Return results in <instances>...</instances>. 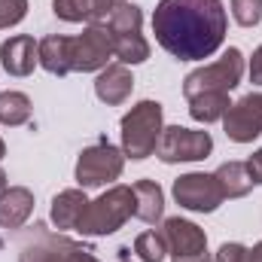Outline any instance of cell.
I'll use <instances>...</instances> for the list:
<instances>
[{
	"mask_svg": "<svg viewBox=\"0 0 262 262\" xmlns=\"http://www.w3.org/2000/svg\"><path fill=\"white\" fill-rule=\"evenodd\" d=\"M247 171H250L253 183H259V186H262V149H256V152L247 159Z\"/></svg>",
	"mask_w": 262,
	"mask_h": 262,
	"instance_id": "obj_30",
	"label": "cell"
},
{
	"mask_svg": "<svg viewBox=\"0 0 262 262\" xmlns=\"http://www.w3.org/2000/svg\"><path fill=\"white\" fill-rule=\"evenodd\" d=\"M213 262H250V250H247L244 244L232 241V244H223V247L216 250Z\"/></svg>",
	"mask_w": 262,
	"mask_h": 262,
	"instance_id": "obj_28",
	"label": "cell"
},
{
	"mask_svg": "<svg viewBox=\"0 0 262 262\" xmlns=\"http://www.w3.org/2000/svg\"><path fill=\"white\" fill-rule=\"evenodd\" d=\"M171 262H213V259L204 250V253H189V256H171Z\"/></svg>",
	"mask_w": 262,
	"mask_h": 262,
	"instance_id": "obj_31",
	"label": "cell"
},
{
	"mask_svg": "<svg viewBox=\"0 0 262 262\" xmlns=\"http://www.w3.org/2000/svg\"><path fill=\"white\" fill-rule=\"evenodd\" d=\"M113 58V37L107 25H89L79 37H70V70L101 73Z\"/></svg>",
	"mask_w": 262,
	"mask_h": 262,
	"instance_id": "obj_8",
	"label": "cell"
},
{
	"mask_svg": "<svg viewBox=\"0 0 262 262\" xmlns=\"http://www.w3.org/2000/svg\"><path fill=\"white\" fill-rule=\"evenodd\" d=\"M134 253L140 256V262H165L168 256V241L162 235V229H149V232H140L134 238Z\"/></svg>",
	"mask_w": 262,
	"mask_h": 262,
	"instance_id": "obj_22",
	"label": "cell"
},
{
	"mask_svg": "<svg viewBox=\"0 0 262 262\" xmlns=\"http://www.w3.org/2000/svg\"><path fill=\"white\" fill-rule=\"evenodd\" d=\"M223 0H159L152 12L156 43L177 61H204L226 40Z\"/></svg>",
	"mask_w": 262,
	"mask_h": 262,
	"instance_id": "obj_1",
	"label": "cell"
},
{
	"mask_svg": "<svg viewBox=\"0 0 262 262\" xmlns=\"http://www.w3.org/2000/svg\"><path fill=\"white\" fill-rule=\"evenodd\" d=\"M162 235L168 241V253L171 256H189V253H204L207 250V235L192 220L171 216V220H165Z\"/></svg>",
	"mask_w": 262,
	"mask_h": 262,
	"instance_id": "obj_11",
	"label": "cell"
},
{
	"mask_svg": "<svg viewBox=\"0 0 262 262\" xmlns=\"http://www.w3.org/2000/svg\"><path fill=\"white\" fill-rule=\"evenodd\" d=\"M89 210V198L85 189H64L52 198V207H49V216L55 223V229H64V232H76L82 216Z\"/></svg>",
	"mask_w": 262,
	"mask_h": 262,
	"instance_id": "obj_15",
	"label": "cell"
},
{
	"mask_svg": "<svg viewBox=\"0 0 262 262\" xmlns=\"http://www.w3.org/2000/svg\"><path fill=\"white\" fill-rule=\"evenodd\" d=\"M213 177L220 180L226 198H244L253 186H256L253 177H250V171H247V162H223V165L213 171Z\"/></svg>",
	"mask_w": 262,
	"mask_h": 262,
	"instance_id": "obj_18",
	"label": "cell"
},
{
	"mask_svg": "<svg viewBox=\"0 0 262 262\" xmlns=\"http://www.w3.org/2000/svg\"><path fill=\"white\" fill-rule=\"evenodd\" d=\"M122 168H125V152L113 143H95V146H85L76 159V183L79 189H98V186H107L113 180L122 177Z\"/></svg>",
	"mask_w": 262,
	"mask_h": 262,
	"instance_id": "obj_6",
	"label": "cell"
},
{
	"mask_svg": "<svg viewBox=\"0 0 262 262\" xmlns=\"http://www.w3.org/2000/svg\"><path fill=\"white\" fill-rule=\"evenodd\" d=\"M34 213V192L28 186H6L0 192V229H21Z\"/></svg>",
	"mask_w": 262,
	"mask_h": 262,
	"instance_id": "obj_14",
	"label": "cell"
},
{
	"mask_svg": "<svg viewBox=\"0 0 262 262\" xmlns=\"http://www.w3.org/2000/svg\"><path fill=\"white\" fill-rule=\"evenodd\" d=\"M131 92H134V76H131V70L125 64H107L101 73H98V79H95V95H98V101H104L107 107H119V104H125L131 98Z\"/></svg>",
	"mask_w": 262,
	"mask_h": 262,
	"instance_id": "obj_13",
	"label": "cell"
},
{
	"mask_svg": "<svg viewBox=\"0 0 262 262\" xmlns=\"http://www.w3.org/2000/svg\"><path fill=\"white\" fill-rule=\"evenodd\" d=\"M6 156V143H3V137H0V159Z\"/></svg>",
	"mask_w": 262,
	"mask_h": 262,
	"instance_id": "obj_35",
	"label": "cell"
},
{
	"mask_svg": "<svg viewBox=\"0 0 262 262\" xmlns=\"http://www.w3.org/2000/svg\"><path fill=\"white\" fill-rule=\"evenodd\" d=\"M134 216V189L131 186H110L104 195L89 201V210L79 223V235L89 238H104L119 232L125 223Z\"/></svg>",
	"mask_w": 262,
	"mask_h": 262,
	"instance_id": "obj_3",
	"label": "cell"
},
{
	"mask_svg": "<svg viewBox=\"0 0 262 262\" xmlns=\"http://www.w3.org/2000/svg\"><path fill=\"white\" fill-rule=\"evenodd\" d=\"M140 25H143V12H140V6L137 3H119L116 9H113V15L107 18V31L110 34H128V31H140Z\"/></svg>",
	"mask_w": 262,
	"mask_h": 262,
	"instance_id": "obj_23",
	"label": "cell"
},
{
	"mask_svg": "<svg viewBox=\"0 0 262 262\" xmlns=\"http://www.w3.org/2000/svg\"><path fill=\"white\" fill-rule=\"evenodd\" d=\"M113 37V55L119 64H143L149 58V43L140 31H128V34H110Z\"/></svg>",
	"mask_w": 262,
	"mask_h": 262,
	"instance_id": "obj_20",
	"label": "cell"
},
{
	"mask_svg": "<svg viewBox=\"0 0 262 262\" xmlns=\"http://www.w3.org/2000/svg\"><path fill=\"white\" fill-rule=\"evenodd\" d=\"M213 152V137L207 131L183 128V125H168L162 128V137L156 143V156L165 165L177 162H201Z\"/></svg>",
	"mask_w": 262,
	"mask_h": 262,
	"instance_id": "obj_7",
	"label": "cell"
},
{
	"mask_svg": "<svg viewBox=\"0 0 262 262\" xmlns=\"http://www.w3.org/2000/svg\"><path fill=\"white\" fill-rule=\"evenodd\" d=\"M250 82L262 85V46H256V52L250 58Z\"/></svg>",
	"mask_w": 262,
	"mask_h": 262,
	"instance_id": "obj_29",
	"label": "cell"
},
{
	"mask_svg": "<svg viewBox=\"0 0 262 262\" xmlns=\"http://www.w3.org/2000/svg\"><path fill=\"white\" fill-rule=\"evenodd\" d=\"M40 67L52 76H67L70 73V37L64 34H49L37 46Z\"/></svg>",
	"mask_w": 262,
	"mask_h": 262,
	"instance_id": "obj_17",
	"label": "cell"
},
{
	"mask_svg": "<svg viewBox=\"0 0 262 262\" xmlns=\"http://www.w3.org/2000/svg\"><path fill=\"white\" fill-rule=\"evenodd\" d=\"M241 76H244V55H241V49L229 46L223 52V58H216L213 64L198 67L183 79V95H186V101L195 95H204V92H226L229 95L241 82Z\"/></svg>",
	"mask_w": 262,
	"mask_h": 262,
	"instance_id": "obj_4",
	"label": "cell"
},
{
	"mask_svg": "<svg viewBox=\"0 0 262 262\" xmlns=\"http://www.w3.org/2000/svg\"><path fill=\"white\" fill-rule=\"evenodd\" d=\"M28 15V0H0V31L15 28Z\"/></svg>",
	"mask_w": 262,
	"mask_h": 262,
	"instance_id": "obj_26",
	"label": "cell"
},
{
	"mask_svg": "<svg viewBox=\"0 0 262 262\" xmlns=\"http://www.w3.org/2000/svg\"><path fill=\"white\" fill-rule=\"evenodd\" d=\"M18 262H101L92 250L70 241L64 235H55L43 226H34V235L21 241Z\"/></svg>",
	"mask_w": 262,
	"mask_h": 262,
	"instance_id": "obj_5",
	"label": "cell"
},
{
	"mask_svg": "<svg viewBox=\"0 0 262 262\" xmlns=\"http://www.w3.org/2000/svg\"><path fill=\"white\" fill-rule=\"evenodd\" d=\"M250 262H262V241L259 244H253V250H250Z\"/></svg>",
	"mask_w": 262,
	"mask_h": 262,
	"instance_id": "obj_32",
	"label": "cell"
},
{
	"mask_svg": "<svg viewBox=\"0 0 262 262\" xmlns=\"http://www.w3.org/2000/svg\"><path fill=\"white\" fill-rule=\"evenodd\" d=\"M119 262H131L128 259V247H122V250H119Z\"/></svg>",
	"mask_w": 262,
	"mask_h": 262,
	"instance_id": "obj_33",
	"label": "cell"
},
{
	"mask_svg": "<svg viewBox=\"0 0 262 262\" xmlns=\"http://www.w3.org/2000/svg\"><path fill=\"white\" fill-rule=\"evenodd\" d=\"M165 110L159 101H140L134 104L128 113L122 116L119 122V134H122V152L140 162L146 156L156 152V143L162 137V128H165Z\"/></svg>",
	"mask_w": 262,
	"mask_h": 262,
	"instance_id": "obj_2",
	"label": "cell"
},
{
	"mask_svg": "<svg viewBox=\"0 0 262 262\" xmlns=\"http://www.w3.org/2000/svg\"><path fill=\"white\" fill-rule=\"evenodd\" d=\"M134 216L140 223H159L165 213V192L156 180H137L134 186Z\"/></svg>",
	"mask_w": 262,
	"mask_h": 262,
	"instance_id": "obj_16",
	"label": "cell"
},
{
	"mask_svg": "<svg viewBox=\"0 0 262 262\" xmlns=\"http://www.w3.org/2000/svg\"><path fill=\"white\" fill-rule=\"evenodd\" d=\"M52 12L70 25L89 21V0H52Z\"/></svg>",
	"mask_w": 262,
	"mask_h": 262,
	"instance_id": "obj_24",
	"label": "cell"
},
{
	"mask_svg": "<svg viewBox=\"0 0 262 262\" xmlns=\"http://www.w3.org/2000/svg\"><path fill=\"white\" fill-rule=\"evenodd\" d=\"M34 104L25 92H0V125L18 128L31 119Z\"/></svg>",
	"mask_w": 262,
	"mask_h": 262,
	"instance_id": "obj_21",
	"label": "cell"
},
{
	"mask_svg": "<svg viewBox=\"0 0 262 262\" xmlns=\"http://www.w3.org/2000/svg\"><path fill=\"white\" fill-rule=\"evenodd\" d=\"M223 128L226 137L235 143H250L253 137L262 134V92L244 95L238 104L229 107V113L223 116Z\"/></svg>",
	"mask_w": 262,
	"mask_h": 262,
	"instance_id": "obj_10",
	"label": "cell"
},
{
	"mask_svg": "<svg viewBox=\"0 0 262 262\" xmlns=\"http://www.w3.org/2000/svg\"><path fill=\"white\" fill-rule=\"evenodd\" d=\"M174 201L192 213H213L226 195H223V186L213 174H204V171H192V174H183L174 180Z\"/></svg>",
	"mask_w": 262,
	"mask_h": 262,
	"instance_id": "obj_9",
	"label": "cell"
},
{
	"mask_svg": "<svg viewBox=\"0 0 262 262\" xmlns=\"http://www.w3.org/2000/svg\"><path fill=\"white\" fill-rule=\"evenodd\" d=\"M125 0H89V25H107L113 9Z\"/></svg>",
	"mask_w": 262,
	"mask_h": 262,
	"instance_id": "obj_27",
	"label": "cell"
},
{
	"mask_svg": "<svg viewBox=\"0 0 262 262\" xmlns=\"http://www.w3.org/2000/svg\"><path fill=\"white\" fill-rule=\"evenodd\" d=\"M37 46L34 37L28 34H15L9 40L0 43V64L9 76H28L34 73V67L40 64V55H37Z\"/></svg>",
	"mask_w": 262,
	"mask_h": 262,
	"instance_id": "obj_12",
	"label": "cell"
},
{
	"mask_svg": "<svg viewBox=\"0 0 262 262\" xmlns=\"http://www.w3.org/2000/svg\"><path fill=\"white\" fill-rule=\"evenodd\" d=\"M229 107H232V101H229L226 92H204V95L189 98V116L195 122H204V125L223 119L229 113Z\"/></svg>",
	"mask_w": 262,
	"mask_h": 262,
	"instance_id": "obj_19",
	"label": "cell"
},
{
	"mask_svg": "<svg viewBox=\"0 0 262 262\" xmlns=\"http://www.w3.org/2000/svg\"><path fill=\"white\" fill-rule=\"evenodd\" d=\"M232 18L241 28H253L262 21V0H232Z\"/></svg>",
	"mask_w": 262,
	"mask_h": 262,
	"instance_id": "obj_25",
	"label": "cell"
},
{
	"mask_svg": "<svg viewBox=\"0 0 262 262\" xmlns=\"http://www.w3.org/2000/svg\"><path fill=\"white\" fill-rule=\"evenodd\" d=\"M6 189V174H3V168H0V192Z\"/></svg>",
	"mask_w": 262,
	"mask_h": 262,
	"instance_id": "obj_34",
	"label": "cell"
}]
</instances>
